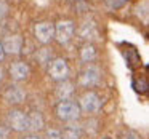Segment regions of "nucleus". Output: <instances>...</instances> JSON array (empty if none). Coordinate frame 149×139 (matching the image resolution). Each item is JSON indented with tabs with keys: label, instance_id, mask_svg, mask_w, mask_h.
<instances>
[{
	"label": "nucleus",
	"instance_id": "f257e3e1",
	"mask_svg": "<svg viewBox=\"0 0 149 139\" xmlns=\"http://www.w3.org/2000/svg\"><path fill=\"white\" fill-rule=\"evenodd\" d=\"M56 113L64 122H72V120L79 118V115H80V107L75 102H71V101H61L58 104V107H56Z\"/></svg>",
	"mask_w": 149,
	"mask_h": 139
},
{
	"label": "nucleus",
	"instance_id": "f03ea898",
	"mask_svg": "<svg viewBox=\"0 0 149 139\" xmlns=\"http://www.w3.org/2000/svg\"><path fill=\"white\" fill-rule=\"evenodd\" d=\"M74 23L72 21H59L55 27V35H56V40H58L61 45H66V43L71 42V39L74 37Z\"/></svg>",
	"mask_w": 149,
	"mask_h": 139
},
{
	"label": "nucleus",
	"instance_id": "7ed1b4c3",
	"mask_svg": "<svg viewBox=\"0 0 149 139\" xmlns=\"http://www.w3.org/2000/svg\"><path fill=\"white\" fill-rule=\"evenodd\" d=\"M48 74L53 80H58V82L66 80V77H68V74H69V66H68V62H66V59H63V58L53 59L52 64H50Z\"/></svg>",
	"mask_w": 149,
	"mask_h": 139
},
{
	"label": "nucleus",
	"instance_id": "20e7f679",
	"mask_svg": "<svg viewBox=\"0 0 149 139\" xmlns=\"http://www.w3.org/2000/svg\"><path fill=\"white\" fill-rule=\"evenodd\" d=\"M80 107L85 110V112H98L101 107V101L100 98H98L96 93H93V91H87V93H84L80 96Z\"/></svg>",
	"mask_w": 149,
	"mask_h": 139
},
{
	"label": "nucleus",
	"instance_id": "39448f33",
	"mask_svg": "<svg viewBox=\"0 0 149 139\" xmlns=\"http://www.w3.org/2000/svg\"><path fill=\"white\" fill-rule=\"evenodd\" d=\"M34 34L40 43H50L55 37V27L50 23H39L34 29Z\"/></svg>",
	"mask_w": 149,
	"mask_h": 139
},
{
	"label": "nucleus",
	"instance_id": "423d86ee",
	"mask_svg": "<svg viewBox=\"0 0 149 139\" xmlns=\"http://www.w3.org/2000/svg\"><path fill=\"white\" fill-rule=\"evenodd\" d=\"M101 80V72L96 66H88L80 75V83L84 86H95Z\"/></svg>",
	"mask_w": 149,
	"mask_h": 139
},
{
	"label": "nucleus",
	"instance_id": "0eeeda50",
	"mask_svg": "<svg viewBox=\"0 0 149 139\" xmlns=\"http://www.w3.org/2000/svg\"><path fill=\"white\" fill-rule=\"evenodd\" d=\"M8 122L15 131H26L27 129V117L21 110H11L8 113Z\"/></svg>",
	"mask_w": 149,
	"mask_h": 139
},
{
	"label": "nucleus",
	"instance_id": "6e6552de",
	"mask_svg": "<svg viewBox=\"0 0 149 139\" xmlns=\"http://www.w3.org/2000/svg\"><path fill=\"white\" fill-rule=\"evenodd\" d=\"M2 46H3L5 55L7 53L8 55H18V53H21V48H23V39L19 35H10L3 40Z\"/></svg>",
	"mask_w": 149,
	"mask_h": 139
},
{
	"label": "nucleus",
	"instance_id": "1a4fd4ad",
	"mask_svg": "<svg viewBox=\"0 0 149 139\" xmlns=\"http://www.w3.org/2000/svg\"><path fill=\"white\" fill-rule=\"evenodd\" d=\"M29 74H31L29 66H27L26 62H23V61L13 62L11 67H10V75H11V78H15V80H26V78L29 77Z\"/></svg>",
	"mask_w": 149,
	"mask_h": 139
},
{
	"label": "nucleus",
	"instance_id": "9d476101",
	"mask_svg": "<svg viewBox=\"0 0 149 139\" xmlns=\"http://www.w3.org/2000/svg\"><path fill=\"white\" fill-rule=\"evenodd\" d=\"M24 98H26V93L19 86H10L5 91V99L10 104H19L24 101Z\"/></svg>",
	"mask_w": 149,
	"mask_h": 139
},
{
	"label": "nucleus",
	"instance_id": "9b49d317",
	"mask_svg": "<svg viewBox=\"0 0 149 139\" xmlns=\"http://www.w3.org/2000/svg\"><path fill=\"white\" fill-rule=\"evenodd\" d=\"M43 117L40 112H31L27 115V129H32V131H40L43 128Z\"/></svg>",
	"mask_w": 149,
	"mask_h": 139
},
{
	"label": "nucleus",
	"instance_id": "f8f14e48",
	"mask_svg": "<svg viewBox=\"0 0 149 139\" xmlns=\"http://www.w3.org/2000/svg\"><path fill=\"white\" fill-rule=\"evenodd\" d=\"M95 58H96V50H95L93 45H85L84 48L80 50V59L84 62H93Z\"/></svg>",
	"mask_w": 149,
	"mask_h": 139
},
{
	"label": "nucleus",
	"instance_id": "ddd939ff",
	"mask_svg": "<svg viewBox=\"0 0 149 139\" xmlns=\"http://www.w3.org/2000/svg\"><path fill=\"white\" fill-rule=\"evenodd\" d=\"M72 93H74V86H72V83H68V82L61 83L58 86V90H56L58 98H59V99H63V101H68L69 98H71Z\"/></svg>",
	"mask_w": 149,
	"mask_h": 139
},
{
	"label": "nucleus",
	"instance_id": "4468645a",
	"mask_svg": "<svg viewBox=\"0 0 149 139\" xmlns=\"http://www.w3.org/2000/svg\"><path fill=\"white\" fill-rule=\"evenodd\" d=\"M80 136H82L80 126H68L61 133V139H80Z\"/></svg>",
	"mask_w": 149,
	"mask_h": 139
},
{
	"label": "nucleus",
	"instance_id": "2eb2a0df",
	"mask_svg": "<svg viewBox=\"0 0 149 139\" xmlns=\"http://www.w3.org/2000/svg\"><path fill=\"white\" fill-rule=\"evenodd\" d=\"M80 35L84 37V39H87V40L95 39V35H96L95 26H93V24H85V26L82 27V30H80Z\"/></svg>",
	"mask_w": 149,
	"mask_h": 139
},
{
	"label": "nucleus",
	"instance_id": "dca6fc26",
	"mask_svg": "<svg viewBox=\"0 0 149 139\" xmlns=\"http://www.w3.org/2000/svg\"><path fill=\"white\" fill-rule=\"evenodd\" d=\"M45 139H61V133L58 129H48L45 134Z\"/></svg>",
	"mask_w": 149,
	"mask_h": 139
},
{
	"label": "nucleus",
	"instance_id": "f3484780",
	"mask_svg": "<svg viewBox=\"0 0 149 139\" xmlns=\"http://www.w3.org/2000/svg\"><path fill=\"white\" fill-rule=\"evenodd\" d=\"M8 13V5L5 3L3 0H0V19H3Z\"/></svg>",
	"mask_w": 149,
	"mask_h": 139
},
{
	"label": "nucleus",
	"instance_id": "a211bd4d",
	"mask_svg": "<svg viewBox=\"0 0 149 139\" xmlns=\"http://www.w3.org/2000/svg\"><path fill=\"white\" fill-rule=\"evenodd\" d=\"M8 138V129L5 126H0V139H7Z\"/></svg>",
	"mask_w": 149,
	"mask_h": 139
},
{
	"label": "nucleus",
	"instance_id": "6ab92c4d",
	"mask_svg": "<svg viewBox=\"0 0 149 139\" xmlns=\"http://www.w3.org/2000/svg\"><path fill=\"white\" fill-rule=\"evenodd\" d=\"M5 58V51H3V46H2V43H0V61Z\"/></svg>",
	"mask_w": 149,
	"mask_h": 139
},
{
	"label": "nucleus",
	"instance_id": "aec40b11",
	"mask_svg": "<svg viewBox=\"0 0 149 139\" xmlns=\"http://www.w3.org/2000/svg\"><path fill=\"white\" fill-rule=\"evenodd\" d=\"M24 139H40V138H37V136H26Z\"/></svg>",
	"mask_w": 149,
	"mask_h": 139
},
{
	"label": "nucleus",
	"instance_id": "412c9836",
	"mask_svg": "<svg viewBox=\"0 0 149 139\" xmlns=\"http://www.w3.org/2000/svg\"><path fill=\"white\" fill-rule=\"evenodd\" d=\"M3 78V71H2V67H0V80Z\"/></svg>",
	"mask_w": 149,
	"mask_h": 139
},
{
	"label": "nucleus",
	"instance_id": "4be33fe9",
	"mask_svg": "<svg viewBox=\"0 0 149 139\" xmlns=\"http://www.w3.org/2000/svg\"><path fill=\"white\" fill-rule=\"evenodd\" d=\"M106 139H109V138H106Z\"/></svg>",
	"mask_w": 149,
	"mask_h": 139
}]
</instances>
